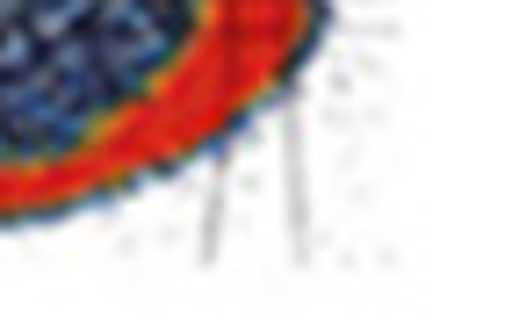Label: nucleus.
Here are the masks:
<instances>
[{"instance_id":"1","label":"nucleus","mask_w":512,"mask_h":325,"mask_svg":"<svg viewBox=\"0 0 512 325\" xmlns=\"http://www.w3.org/2000/svg\"><path fill=\"white\" fill-rule=\"evenodd\" d=\"M332 0H0V232L231 152L303 87Z\"/></svg>"}]
</instances>
